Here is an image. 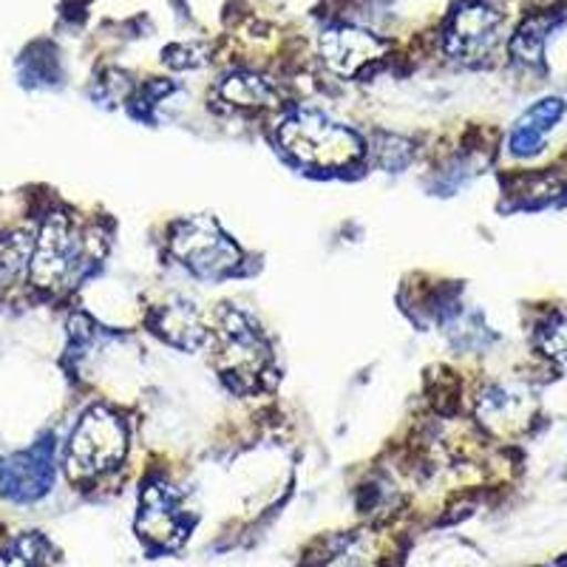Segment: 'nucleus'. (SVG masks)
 Returning <instances> with one entry per match:
<instances>
[{
    "label": "nucleus",
    "mask_w": 567,
    "mask_h": 567,
    "mask_svg": "<svg viewBox=\"0 0 567 567\" xmlns=\"http://www.w3.org/2000/svg\"><path fill=\"white\" fill-rule=\"evenodd\" d=\"M284 148L318 168H338L361 156V136L347 125L332 123L321 111H296L281 125Z\"/></svg>",
    "instance_id": "nucleus-1"
},
{
    "label": "nucleus",
    "mask_w": 567,
    "mask_h": 567,
    "mask_svg": "<svg viewBox=\"0 0 567 567\" xmlns=\"http://www.w3.org/2000/svg\"><path fill=\"white\" fill-rule=\"evenodd\" d=\"M83 236L65 216H49L32 247V281L45 290L69 287L83 272Z\"/></svg>",
    "instance_id": "nucleus-2"
},
{
    "label": "nucleus",
    "mask_w": 567,
    "mask_h": 567,
    "mask_svg": "<svg viewBox=\"0 0 567 567\" xmlns=\"http://www.w3.org/2000/svg\"><path fill=\"white\" fill-rule=\"evenodd\" d=\"M503 14L488 0H465L445 23L443 49L460 63L477 65L496 49Z\"/></svg>",
    "instance_id": "nucleus-3"
},
{
    "label": "nucleus",
    "mask_w": 567,
    "mask_h": 567,
    "mask_svg": "<svg viewBox=\"0 0 567 567\" xmlns=\"http://www.w3.org/2000/svg\"><path fill=\"white\" fill-rule=\"evenodd\" d=\"M125 454V429L120 420L111 417L105 409H94L78 425V432L69 443L71 474L91 477L97 471L111 468Z\"/></svg>",
    "instance_id": "nucleus-4"
},
{
    "label": "nucleus",
    "mask_w": 567,
    "mask_h": 567,
    "mask_svg": "<svg viewBox=\"0 0 567 567\" xmlns=\"http://www.w3.org/2000/svg\"><path fill=\"white\" fill-rule=\"evenodd\" d=\"M174 252L182 265L202 278H219L239 265V250L219 227L207 219L176 227Z\"/></svg>",
    "instance_id": "nucleus-5"
},
{
    "label": "nucleus",
    "mask_w": 567,
    "mask_h": 567,
    "mask_svg": "<svg viewBox=\"0 0 567 567\" xmlns=\"http://www.w3.org/2000/svg\"><path fill=\"white\" fill-rule=\"evenodd\" d=\"M54 480L52 452L49 445H38L32 452L14 454L0 465V491L14 503H32L49 491Z\"/></svg>",
    "instance_id": "nucleus-6"
},
{
    "label": "nucleus",
    "mask_w": 567,
    "mask_h": 567,
    "mask_svg": "<svg viewBox=\"0 0 567 567\" xmlns=\"http://www.w3.org/2000/svg\"><path fill=\"white\" fill-rule=\"evenodd\" d=\"M386 52V43H383L378 34L363 32V29L354 27H338L329 29L321 38V54L327 60V65L341 78H352L363 65H369L372 60H378Z\"/></svg>",
    "instance_id": "nucleus-7"
},
{
    "label": "nucleus",
    "mask_w": 567,
    "mask_h": 567,
    "mask_svg": "<svg viewBox=\"0 0 567 567\" xmlns=\"http://www.w3.org/2000/svg\"><path fill=\"white\" fill-rule=\"evenodd\" d=\"M561 114H565V103H561V100L550 97L536 103L534 109L519 120V125H516L514 136H511V151H514L516 156L536 154V151L542 148V136H545V131H548Z\"/></svg>",
    "instance_id": "nucleus-8"
},
{
    "label": "nucleus",
    "mask_w": 567,
    "mask_h": 567,
    "mask_svg": "<svg viewBox=\"0 0 567 567\" xmlns=\"http://www.w3.org/2000/svg\"><path fill=\"white\" fill-rule=\"evenodd\" d=\"M219 94L233 105H276L278 91L267 78L250 71H236L219 85Z\"/></svg>",
    "instance_id": "nucleus-9"
},
{
    "label": "nucleus",
    "mask_w": 567,
    "mask_h": 567,
    "mask_svg": "<svg viewBox=\"0 0 567 567\" xmlns=\"http://www.w3.org/2000/svg\"><path fill=\"white\" fill-rule=\"evenodd\" d=\"M548 29H550L548 20L530 18L528 23L516 32L514 43H511V52H514L519 60H528V63L539 60L542 45H545V38H548Z\"/></svg>",
    "instance_id": "nucleus-10"
},
{
    "label": "nucleus",
    "mask_w": 567,
    "mask_h": 567,
    "mask_svg": "<svg viewBox=\"0 0 567 567\" xmlns=\"http://www.w3.org/2000/svg\"><path fill=\"white\" fill-rule=\"evenodd\" d=\"M32 252V239H27L23 233H12V236H0V278H9L23 267V261Z\"/></svg>",
    "instance_id": "nucleus-11"
}]
</instances>
